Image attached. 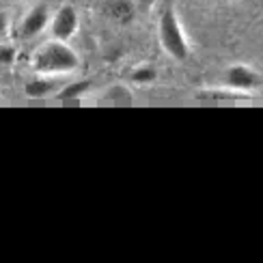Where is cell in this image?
Segmentation results:
<instances>
[{
	"instance_id": "cell-1",
	"label": "cell",
	"mask_w": 263,
	"mask_h": 263,
	"mask_svg": "<svg viewBox=\"0 0 263 263\" xmlns=\"http://www.w3.org/2000/svg\"><path fill=\"white\" fill-rule=\"evenodd\" d=\"M80 67V59L67 41H48L32 54V69L39 76H65Z\"/></svg>"
},
{
	"instance_id": "cell-2",
	"label": "cell",
	"mask_w": 263,
	"mask_h": 263,
	"mask_svg": "<svg viewBox=\"0 0 263 263\" xmlns=\"http://www.w3.org/2000/svg\"><path fill=\"white\" fill-rule=\"evenodd\" d=\"M158 37H160L162 50L166 52L168 57H173L175 61H185L190 57V43L185 39L181 22L173 7L162 11L160 24H158Z\"/></svg>"
},
{
	"instance_id": "cell-3",
	"label": "cell",
	"mask_w": 263,
	"mask_h": 263,
	"mask_svg": "<svg viewBox=\"0 0 263 263\" xmlns=\"http://www.w3.org/2000/svg\"><path fill=\"white\" fill-rule=\"evenodd\" d=\"M50 30L54 39L69 41L78 32V13H76V9L71 5L61 7L50 20Z\"/></svg>"
},
{
	"instance_id": "cell-4",
	"label": "cell",
	"mask_w": 263,
	"mask_h": 263,
	"mask_svg": "<svg viewBox=\"0 0 263 263\" xmlns=\"http://www.w3.org/2000/svg\"><path fill=\"white\" fill-rule=\"evenodd\" d=\"M259 82V73L248 65H231L227 69V86L237 93H253Z\"/></svg>"
},
{
	"instance_id": "cell-5",
	"label": "cell",
	"mask_w": 263,
	"mask_h": 263,
	"mask_svg": "<svg viewBox=\"0 0 263 263\" xmlns=\"http://www.w3.org/2000/svg\"><path fill=\"white\" fill-rule=\"evenodd\" d=\"M50 11L48 7H35L32 11H28L26 17L22 20V26H20V35L22 37H35L39 35L41 30H46V26H50Z\"/></svg>"
},
{
	"instance_id": "cell-6",
	"label": "cell",
	"mask_w": 263,
	"mask_h": 263,
	"mask_svg": "<svg viewBox=\"0 0 263 263\" xmlns=\"http://www.w3.org/2000/svg\"><path fill=\"white\" fill-rule=\"evenodd\" d=\"M54 89H57V84L52 80H48V76H39V78H32L26 82L24 93H26V97H30V100H43V97L52 95Z\"/></svg>"
},
{
	"instance_id": "cell-7",
	"label": "cell",
	"mask_w": 263,
	"mask_h": 263,
	"mask_svg": "<svg viewBox=\"0 0 263 263\" xmlns=\"http://www.w3.org/2000/svg\"><path fill=\"white\" fill-rule=\"evenodd\" d=\"M106 13L110 15L115 22L127 24V22L134 17V3H132V0H108Z\"/></svg>"
},
{
	"instance_id": "cell-8",
	"label": "cell",
	"mask_w": 263,
	"mask_h": 263,
	"mask_svg": "<svg viewBox=\"0 0 263 263\" xmlns=\"http://www.w3.org/2000/svg\"><path fill=\"white\" fill-rule=\"evenodd\" d=\"M91 89V80H76L67 86H63V89L57 93V100H63V102H71V100H80L89 93Z\"/></svg>"
},
{
	"instance_id": "cell-9",
	"label": "cell",
	"mask_w": 263,
	"mask_h": 263,
	"mask_svg": "<svg viewBox=\"0 0 263 263\" xmlns=\"http://www.w3.org/2000/svg\"><path fill=\"white\" fill-rule=\"evenodd\" d=\"M156 78H158V73H156V69H153V67H138V69L132 71V80L138 82V84L153 82Z\"/></svg>"
},
{
	"instance_id": "cell-10",
	"label": "cell",
	"mask_w": 263,
	"mask_h": 263,
	"mask_svg": "<svg viewBox=\"0 0 263 263\" xmlns=\"http://www.w3.org/2000/svg\"><path fill=\"white\" fill-rule=\"evenodd\" d=\"M13 59H15V48H13V46H9V43L0 46V63H3V65H9Z\"/></svg>"
},
{
	"instance_id": "cell-11",
	"label": "cell",
	"mask_w": 263,
	"mask_h": 263,
	"mask_svg": "<svg viewBox=\"0 0 263 263\" xmlns=\"http://www.w3.org/2000/svg\"><path fill=\"white\" fill-rule=\"evenodd\" d=\"M7 30H9V20H7L5 13H0V39H5Z\"/></svg>"
},
{
	"instance_id": "cell-12",
	"label": "cell",
	"mask_w": 263,
	"mask_h": 263,
	"mask_svg": "<svg viewBox=\"0 0 263 263\" xmlns=\"http://www.w3.org/2000/svg\"><path fill=\"white\" fill-rule=\"evenodd\" d=\"M5 3H15V0H5Z\"/></svg>"
},
{
	"instance_id": "cell-13",
	"label": "cell",
	"mask_w": 263,
	"mask_h": 263,
	"mask_svg": "<svg viewBox=\"0 0 263 263\" xmlns=\"http://www.w3.org/2000/svg\"><path fill=\"white\" fill-rule=\"evenodd\" d=\"M218 3H229V0H218Z\"/></svg>"
},
{
	"instance_id": "cell-14",
	"label": "cell",
	"mask_w": 263,
	"mask_h": 263,
	"mask_svg": "<svg viewBox=\"0 0 263 263\" xmlns=\"http://www.w3.org/2000/svg\"><path fill=\"white\" fill-rule=\"evenodd\" d=\"M0 100H3V97H0Z\"/></svg>"
}]
</instances>
